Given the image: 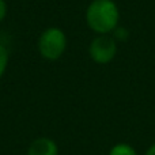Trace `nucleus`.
I'll list each match as a JSON object with an SVG mask.
<instances>
[{"label": "nucleus", "mask_w": 155, "mask_h": 155, "mask_svg": "<svg viewBox=\"0 0 155 155\" xmlns=\"http://www.w3.org/2000/svg\"><path fill=\"white\" fill-rule=\"evenodd\" d=\"M120 11L113 0H93L86 10V23L95 34H110L118 26Z\"/></svg>", "instance_id": "nucleus-1"}, {"label": "nucleus", "mask_w": 155, "mask_h": 155, "mask_svg": "<svg viewBox=\"0 0 155 155\" xmlns=\"http://www.w3.org/2000/svg\"><path fill=\"white\" fill-rule=\"evenodd\" d=\"M67 48V37L59 27H49L38 40V52L46 60H57L64 54Z\"/></svg>", "instance_id": "nucleus-2"}, {"label": "nucleus", "mask_w": 155, "mask_h": 155, "mask_svg": "<svg viewBox=\"0 0 155 155\" xmlns=\"http://www.w3.org/2000/svg\"><path fill=\"white\" fill-rule=\"evenodd\" d=\"M88 54L97 64H109L117 54V41L110 34L97 35L90 42Z\"/></svg>", "instance_id": "nucleus-3"}, {"label": "nucleus", "mask_w": 155, "mask_h": 155, "mask_svg": "<svg viewBox=\"0 0 155 155\" xmlns=\"http://www.w3.org/2000/svg\"><path fill=\"white\" fill-rule=\"evenodd\" d=\"M26 155H59V146L51 137H37L29 144Z\"/></svg>", "instance_id": "nucleus-4"}, {"label": "nucleus", "mask_w": 155, "mask_h": 155, "mask_svg": "<svg viewBox=\"0 0 155 155\" xmlns=\"http://www.w3.org/2000/svg\"><path fill=\"white\" fill-rule=\"evenodd\" d=\"M107 155H137V151L135 150V147L132 144H129V143L120 142L110 147Z\"/></svg>", "instance_id": "nucleus-5"}, {"label": "nucleus", "mask_w": 155, "mask_h": 155, "mask_svg": "<svg viewBox=\"0 0 155 155\" xmlns=\"http://www.w3.org/2000/svg\"><path fill=\"white\" fill-rule=\"evenodd\" d=\"M8 60H10V54H8L7 48L0 44V79H2V76L4 75L5 70H7Z\"/></svg>", "instance_id": "nucleus-6"}, {"label": "nucleus", "mask_w": 155, "mask_h": 155, "mask_svg": "<svg viewBox=\"0 0 155 155\" xmlns=\"http://www.w3.org/2000/svg\"><path fill=\"white\" fill-rule=\"evenodd\" d=\"M112 35H113V38H114L117 42H120V41H125V40H128V35H129V33H128V30L125 29V27H120V26H117L114 29V31L112 33Z\"/></svg>", "instance_id": "nucleus-7"}, {"label": "nucleus", "mask_w": 155, "mask_h": 155, "mask_svg": "<svg viewBox=\"0 0 155 155\" xmlns=\"http://www.w3.org/2000/svg\"><path fill=\"white\" fill-rule=\"evenodd\" d=\"M5 15H7V4L4 0H0V22L5 18Z\"/></svg>", "instance_id": "nucleus-8"}, {"label": "nucleus", "mask_w": 155, "mask_h": 155, "mask_svg": "<svg viewBox=\"0 0 155 155\" xmlns=\"http://www.w3.org/2000/svg\"><path fill=\"white\" fill-rule=\"evenodd\" d=\"M144 155H155V143H153L151 146H148V148L146 150Z\"/></svg>", "instance_id": "nucleus-9"}]
</instances>
